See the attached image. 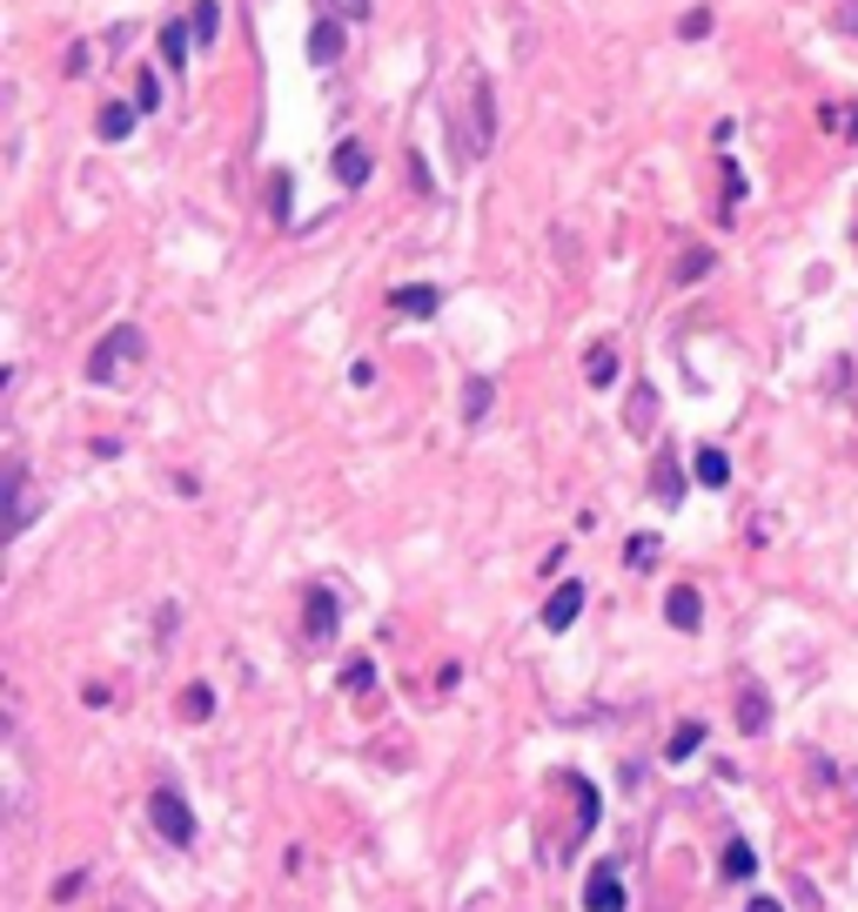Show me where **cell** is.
Returning <instances> with one entry per match:
<instances>
[{
    "label": "cell",
    "instance_id": "cell-30",
    "mask_svg": "<svg viewBox=\"0 0 858 912\" xmlns=\"http://www.w3.org/2000/svg\"><path fill=\"white\" fill-rule=\"evenodd\" d=\"M738 202H744V175H738V169H725V215H731Z\"/></svg>",
    "mask_w": 858,
    "mask_h": 912
},
{
    "label": "cell",
    "instance_id": "cell-19",
    "mask_svg": "<svg viewBox=\"0 0 858 912\" xmlns=\"http://www.w3.org/2000/svg\"><path fill=\"white\" fill-rule=\"evenodd\" d=\"M583 376H590V389H611V383H618V350H611V343H597L590 363H583Z\"/></svg>",
    "mask_w": 858,
    "mask_h": 912
},
{
    "label": "cell",
    "instance_id": "cell-11",
    "mask_svg": "<svg viewBox=\"0 0 858 912\" xmlns=\"http://www.w3.org/2000/svg\"><path fill=\"white\" fill-rule=\"evenodd\" d=\"M335 182H342V189H363V182H369V148H363V141H335Z\"/></svg>",
    "mask_w": 858,
    "mask_h": 912
},
{
    "label": "cell",
    "instance_id": "cell-31",
    "mask_svg": "<svg viewBox=\"0 0 858 912\" xmlns=\"http://www.w3.org/2000/svg\"><path fill=\"white\" fill-rule=\"evenodd\" d=\"M744 912H785V905H779V899H751Z\"/></svg>",
    "mask_w": 858,
    "mask_h": 912
},
{
    "label": "cell",
    "instance_id": "cell-16",
    "mask_svg": "<svg viewBox=\"0 0 858 912\" xmlns=\"http://www.w3.org/2000/svg\"><path fill=\"white\" fill-rule=\"evenodd\" d=\"M718 872H725V879H751V872H758V852H751V839H744V833H731V839H725Z\"/></svg>",
    "mask_w": 858,
    "mask_h": 912
},
{
    "label": "cell",
    "instance_id": "cell-28",
    "mask_svg": "<svg viewBox=\"0 0 858 912\" xmlns=\"http://www.w3.org/2000/svg\"><path fill=\"white\" fill-rule=\"evenodd\" d=\"M135 108H141V115H154V108H161V81H154V74H141V81H135Z\"/></svg>",
    "mask_w": 858,
    "mask_h": 912
},
{
    "label": "cell",
    "instance_id": "cell-18",
    "mask_svg": "<svg viewBox=\"0 0 858 912\" xmlns=\"http://www.w3.org/2000/svg\"><path fill=\"white\" fill-rule=\"evenodd\" d=\"M189 47H195V28H189V21H168V28H161V61H168V67H182Z\"/></svg>",
    "mask_w": 858,
    "mask_h": 912
},
{
    "label": "cell",
    "instance_id": "cell-23",
    "mask_svg": "<svg viewBox=\"0 0 858 912\" xmlns=\"http://www.w3.org/2000/svg\"><path fill=\"white\" fill-rule=\"evenodd\" d=\"M342 691H376V657H350V665H342Z\"/></svg>",
    "mask_w": 858,
    "mask_h": 912
},
{
    "label": "cell",
    "instance_id": "cell-24",
    "mask_svg": "<svg viewBox=\"0 0 858 912\" xmlns=\"http://www.w3.org/2000/svg\"><path fill=\"white\" fill-rule=\"evenodd\" d=\"M182 718H189V725L215 718V685H189V691H182Z\"/></svg>",
    "mask_w": 858,
    "mask_h": 912
},
{
    "label": "cell",
    "instance_id": "cell-8",
    "mask_svg": "<svg viewBox=\"0 0 858 912\" xmlns=\"http://www.w3.org/2000/svg\"><path fill=\"white\" fill-rule=\"evenodd\" d=\"M664 624H671V631H698V624H705L698 584H671V591H664Z\"/></svg>",
    "mask_w": 858,
    "mask_h": 912
},
{
    "label": "cell",
    "instance_id": "cell-14",
    "mask_svg": "<svg viewBox=\"0 0 858 912\" xmlns=\"http://www.w3.org/2000/svg\"><path fill=\"white\" fill-rule=\"evenodd\" d=\"M764 725H771V698H764L758 685H744V691H738V731H744V738H758Z\"/></svg>",
    "mask_w": 858,
    "mask_h": 912
},
{
    "label": "cell",
    "instance_id": "cell-5",
    "mask_svg": "<svg viewBox=\"0 0 858 912\" xmlns=\"http://www.w3.org/2000/svg\"><path fill=\"white\" fill-rule=\"evenodd\" d=\"M496 148V95H490V81H476V95H470V154H490Z\"/></svg>",
    "mask_w": 858,
    "mask_h": 912
},
{
    "label": "cell",
    "instance_id": "cell-1",
    "mask_svg": "<svg viewBox=\"0 0 858 912\" xmlns=\"http://www.w3.org/2000/svg\"><path fill=\"white\" fill-rule=\"evenodd\" d=\"M148 356V336L135 322H115L108 336L95 343V356H88V383H121V369H135Z\"/></svg>",
    "mask_w": 858,
    "mask_h": 912
},
{
    "label": "cell",
    "instance_id": "cell-3",
    "mask_svg": "<svg viewBox=\"0 0 858 912\" xmlns=\"http://www.w3.org/2000/svg\"><path fill=\"white\" fill-rule=\"evenodd\" d=\"M335 631H342V591L335 584H309L302 591V637L309 644H335Z\"/></svg>",
    "mask_w": 858,
    "mask_h": 912
},
{
    "label": "cell",
    "instance_id": "cell-10",
    "mask_svg": "<svg viewBox=\"0 0 858 912\" xmlns=\"http://www.w3.org/2000/svg\"><path fill=\"white\" fill-rule=\"evenodd\" d=\"M342 28H350V21H335V14H322V21L309 28V61H315V67H335V61H342Z\"/></svg>",
    "mask_w": 858,
    "mask_h": 912
},
{
    "label": "cell",
    "instance_id": "cell-7",
    "mask_svg": "<svg viewBox=\"0 0 858 912\" xmlns=\"http://www.w3.org/2000/svg\"><path fill=\"white\" fill-rule=\"evenodd\" d=\"M651 496H657L664 511H677V504H684V463H677V450H671V443H664V450H657V463H651Z\"/></svg>",
    "mask_w": 858,
    "mask_h": 912
},
{
    "label": "cell",
    "instance_id": "cell-15",
    "mask_svg": "<svg viewBox=\"0 0 858 912\" xmlns=\"http://www.w3.org/2000/svg\"><path fill=\"white\" fill-rule=\"evenodd\" d=\"M691 470H698V483H705V490H725V483H731V457H725V450H711V443H698Z\"/></svg>",
    "mask_w": 858,
    "mask_h": 912
},
{
    "label": "cell",
    "instance_id": "cell-21",
    "mask_svg": "<svg viewBox=\"0 0 858 912\" xmlns=\"http://www.w3.org/2000/svg\"><path fill=\"white\" fill-rule=\"evenodd\" d=\"M189 28H195L202 47H215V34H222V8H215V0H195V8H189Z\"/></svg>",
    "mask_w": 858,
    "mask_h": 912
},
{
    "label": "cell",
    "instance_id": "cell-4",
    "mask_svg": "<svg viewBox=\"0 0 858 912\" xmlns=\"http://www.w3.org/2000/svg\"><path fill=\"white\" fill-rule=\"evenodd\" d=\"M583 912H624V866L618 859H597L583 879Z\"/></svg>",
    "mask_w": 858,
    "mask_h": 912
},
{
    "label": "cell",
    "instance_id": "cell-12",
    "mask_svg": "<svg viewBox=\"0 0 858 912\" xmlns=\"http://www.w3.org/2000/svg\"><path fill=\"white\" fill-rule=\"evenodd\" d=\"M437 289H429V282H403V289H389V309L396 315H437Z\"/></svg>",
    "mask_w": 858,
    "mask_h": 912
},
{
    "label": "cell",
    "instance_id": "cell-2",
    "mask_svg": "<svg viewBox=\"0 0 858 912\" xmlns=\"http://www.w3.org/2000/svg\"><path fill=\"white\" fill-rule=\"evenodd\" d=\"M148 825H154L175 852L195 846V812H189V798H182L175 785H154V792H148Z\"/></svg>",
    "mask_w": 858,
    "mask_h": 912
},
{
    "label": "cell",
    "instance_id": "cell-17",
    "mask_svg": "<svg viewBox=\"0 0 858 912\" xmlns=\"http://www.w3.org/2000/svg\"><path fill=\"white\" fill-rule=\"evenodd\" d=\"M490 403H496V383H490V376H470V383H463V423H483Z\"/></svg>",
    "mask_w": 858,
    "mask_h": 912
},
{
    "label": "cell",
    "instance_id": "cell-13",
    "mask_svg": "<svg viewBox=\"0 0 858 912\" xmlns=\"http://www.w3.org/2000/svg\"><path fill=\"white\" fill-rule=\"evenodd\" d=\"M691 752H705V718H677V731H671V744H664V759L684 765Z\"/></svg>",
    "mask_w": 858,
    "mask_h": 912
},
{
    "label": "cell",
    "instance_id": "cell-25",
    "mask_svg": "<svg viewBox=\"0 0 858 912\" xmlns=\"http://www.w3.org/2000/svg\"><path fill=\"white\" fill-rule=\"evenodd\" d=\"M315 8H322V14H335V21H350V28H356V21H369V14H376V0H315Z\"/></svg>",
    "mask_w": 858,
    "mask_h": 912
},
{
    "label": "cell",
    "instance_id": "cell-9",
    "mask_svg": "<svg viewBox=\"0 0 858 912\" xmlns=\"http://www.w3.org/2000/svg\"><path fill=\"white\" fill-rule=\"evenodd\" d=\"M8 496H14V537H28V524H34V483H28L21 457H8Z\"/></svg>",
    "mask_w": 858,
    "mask_h": 912
},
{
    "label": "cell",
    "instance_id": "cell-20",
    "mask_svg": "<svg viewBox=\"0 0 858 912\" xmlns=\"http://www.w3.org/2000/svg\"><path fill=\"white\" fill-rule=\"evenodd\" d=\"M135 115H141V108H128V101H108V108L95 115V128H101V141H121V135L135 128Z\"/></svg>",
    "mask_w": 858,
    "mask_h": 912
},
{
    "label": "cell",
    "instance_id": "cell-26",
    "mask_svg": "<svg viewBox=\"0 0 858 912\" xmlns=\"http://www.w3.org/2000/svg\"><path fill=\"white\" fill-rule=\"evenodd\" d=\"M657 550H664V544H657L651 530H637V537L624 544V564H631V570H651V564H657Z\"/></svg>",
    "mask_w": 858,
    "mask_h": 912
},
{
    "label": "cell",
    "instance_id": "cell-6",
    "mask_svg": "<svg viewBox=\"0 0 858 912\" xmlns=\"http://www.w3.org/2000/svg\"><path fill=\"white\" fill-rule=\"evenodd\" d=\"M583 598H590L583 584H557V591L544 598V631H550V637H564V631L583 618Z\"/></svg>",
    "mask_w": 858,
    "mask_h": 912
},
{
    "label": "cell",
    "instance_id": "cell-29",
    "mask_svg": "<svg viewBox=\"0 0 858 912\" xmlns=\"http://www.w3.org/2000/svg\"><path fill=\"white\" fill-rule=\"evenodd\" d=\"M677 34H684V41H705V34H711V14H705V8H698V14H684Z\"/></svg>",
    "mask_w": 858,
    "mask_h": 912
},
{
    "label": "cell",
    "instance_id": "cell-22",
    "mask_svg": "<svg viewBox=\"0 0 858 912\" xmlns=\"http://www.w3.org/2000/svg\"><path fill=\"white\" fill-rule=\"evenodd\" d=\"M624 423H631V430H637V437H644V430H651V423H657V389H651V383H644V389H637V396H631V409H624Z\"/></svg>",
    "mask_w": 858,
    "mask_h": 912
},
{
    "label": "cell",
    "instance_id": "cell-27",
    "mask_svg": "<svg viewBox=\"0 0 858 912\" xmlns=\"http://www.w3.org/2000/svg\"><path fill=\"white\" fill-rule=\"evenodd\" d=\"M698 276H711V248H691V256L677 262V282H698Z\"/></svg>",
    "mask_w": 858,
    "mask_h": 912
}]
</instances>
